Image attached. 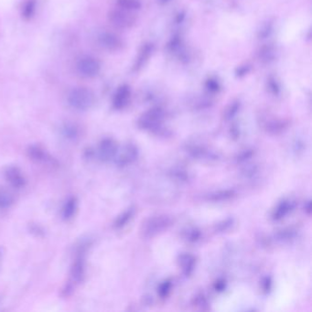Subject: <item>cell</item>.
Listing matches in <instances>:
<instances>
[{
	"instance_id": "6da1fadb",
	"label": "cell",
	"mask_w": 312,
	"mask_h": 312,
	"mask_svg": "<svg viewBox=\"0 0 312 312\" xmlns=\"http://www.w3.org/2000/svg\"><path fill=\"white\" fill-rule=\"evenodd\" d=\"M68 101L70 106L79 111H85L93 107L94 94L85 87L74 88L69 93Z\"/></svg>"
},
{
	"instance_id": "7a4b0ae2",
	"label": "cell",
	"mask_w": 312,
	"mask_h": 312,
	"mask_svg": "<svg viewBox=\"0 0 312 312\" xmlns=\"http://www.w3.org/2000/svg\"><path fill=\"white\" fill-rule=\"evenodd\" d=\"M170 225H171V219L170 217L167 215L153 216L149 219L146 220V222L143 224L141 232L144 237L151 238L155 235L159 234L160 232L166 230Z\"/></svg>"
},
{
	"instance_id": "3957f363",
	"label": "cell",
	"mask_w": 312,
	"mask_h": 312,
	"mask_svg": "<svg viewBox=\"0 0 312 312\" xmlns=\"http://www.w3.org/2000/svg\"><path fill=\"white\" fill-rule=\"evenodd\" d=\"M77 70L83 76L92 78L99 73V61L91 56H85L78 61Z\"/></svg>"
},
{
	"instance_id": "277c9868",
	"label": "cell",
	"mask_w": 312,
	"mask_h": 312,
	"mask_svg": "<svg viewBox=\"0 0 312 312\" xmlns=\"http://www.w3.org/2000/svg\"><path fill=\"white\" fill-rule=\"evenodd\" d=\"M139 155L138 147L133 144H127L121 151H117L113 160L118 167H126L137 160Z\"/></svg>"
},
{
	"instance_id": "5b68a950",
	"label": "cell",
	"mask_w": 312,
	"mask_h": 312,
	"mask_svg": "<svg viewBox=\"0 0 312 312\" xmlns=\"http://www.w3.org/2000/svg\"><path fill=\"white\" fill-rule=\"evenodd\" d=\"M162 118H163L162 111L160 109H153L145 113L140 118L139 124L140 127L143 129L154 130L160 126Z\"/></svg>"
},
{
	"instance_id": "8992f818",
	"label": "cell",
	"mask_w": 312,
	"mask_h": 312,
	"mask_svg": "<svg viewBox=\"0 0 312 312\" xmlns=\"http://www.w3.org/2000/svg\"><path fill=\"white\" fill-rule=\"evenodd\" d=\"M118 151V146L112 139H105L102 140L98 147V156L102 161H110L113 160Z\"/></svg>"
},
{
	"instance_id": "52a82bcc",
	"label": "cell",
	"mask_w": 312,
	"mask_h": 312,
	"mask_svg": "<svg viewBox=\"0 0 312 312\" xmlns=\"http://www.w3.org/2000/svg\"><path fill=\"white\" fill-rule=\"evenodd\" d=\"M4 177L7 182L16 189H21L26 185V178L18 167H7L4 171Z\"/></svg>"
},
{
	"instance_id": "ba28073f",
	"label": "cell",
	"mask_w": 312,
	"mask_h": 312,
	"mask_svg": "<svg viewBox=\"0 0 312 312\" xmlns=\"http://www.w3.org/2000/svg\"><path fill=\"white\" fill-rule=\"evenodd\" d=\"M85 277V258L81 254L73 263L71 268V278L73 282L80 283Z\"/></svg>"
},
{
	"instance_id": "9c48e42d",
	"label": "cell",
	"mask_w": 312,
	"mask_h": 312,
	"mask_svg": "<svg viewBox=\"0 0 312 312\" xmlns=\"http://www.w3.org/2000/svg\"><path fill=\"white\" fill-rule=\"evenodd\" d=\"M101 46L109 51H117L122 47V41L117 36L109 32H104L99 36Z\"/></svg>"
},
{
	"instance_id": "30bf717a",
	"label": "cell",
	"mask_w": 312,
	"mask_h": 312,
	"mask_svg": "<svg viewBox=\"0 0 312 312\" xmlns=\"http://www.w3.org/2000/svg\"><path fill=\"white\" fill-rule=\"evenodd\" d=\"M109 19L113 25L119 28L129 27L134 22V19L130 15L117 10L112 11L109 15Z\"/></svg>"
},
{
	"instance_id": "8fae6325",
	"label": "cell",
	"mask_w": 312,
	"mask_h": 312,
	"mask_svg": "<svg viewBox=\"0 0 312 312\" xmlns=\"http://www.w3.org/2000/svg\"><path fill=\"white\" fill-rule=\"evenodd\" d=\"M28 154L30 160H33L37 163H47L52 160L46 150L43 147L37 146V145L29 146L28 149Z\"/></svg>"
},
{
	"instance_id": "7c38bea8",
	"label": "cell",
	"mask_w": 312,
	"mask_h": 312,
	"mask_svg": "<svg viewBox=\"0 0 312 312\" xmlns=\"http://www.w3.org/2000/svg\"><path fill=\"white\" fill-rule=\"evenodd\" d=\"M130 96V90L128 86L122 85L118 88L113 97V107L115 109H122L126 107Z\"/></svg>"
},
{
	"instance_id": "4fadbf2b",
	"label": "cell",
	"mask_w": 312,
	"mask_h": 312,
	"mask_svg": "<svg viewBox=\"0 0 312 312\" xmlns=\"http://www.w3.org/2000/svg\"><path fill=\"white\" fill-rule=\"evenodd\" d=\"M295 206H296V202L292 201V200L281 201L273 213V219L279 221V220L284 218L287 213L293 211Z\"/></svg>"
},
{
	"instance_id": "5bb4252c",
	"label": "cell",
	"mask_w": 312,
	"mask_h": 312,
	"mask_svg": "<svg viewBox=\"0 0 312 312\" xmlns=\"http://www.w3.org/2000/svg\"><path fill=\"white\" fill-rule=\"evenodd\" d=\"M78 208V202L77 199L74 197H72L69 199H67L65 204L62 207V217L64 220H70L73 218L75 215V213Z\"/></svg>"
},
{
	"instance_id": "9a60e30c",
	"label": "cell",
	"mask_w": 312,
	"mask_h": 312,
	"mask_svg": "<svg viewBox=\"0 0 312 312\" xmlns=\"http://www.w3.org/2000/svg\"><path fill=\"white\" fill-rule=\"evenodd\" d=\"M179 264L182 266L183 272L186 276H190L193 271V267L195 264V259L191 255H182L179 257Z\"/></svg>"
},
{
	"instance_id": "2e32d148",
	"label": "cell",
	"mask_w": 312,
	"mask_h": 312,
	"mask_svg": "<svg viewBox=\"0 0 312 312\" xmlns=\"http://www.w3.org/2000/svg\"><path fill=\"white\" fill-rule=\"evenodd\" d=\"M234 195L235 193L233 190H225V191H219V192L210 194L208 199L212 201H224V200L231 199Z\"/></svg>"
},
{
	"instance_id": "e0dca14e",
	"label": "cell",
	"mask_w": 312,
	"mask_h": 312,
	"mask_svg": "<svg viewBox=\"0 0 312 312\" xmlns=\"http://www.w3.org/2000/svg\"><path fill=\"white\" fill-rule=\"evenodd\" d=\"M134 213H135V208L134 207L127 209L126 211H125L124 213L117 217V219L115 220L114 227L116 229H120V228L124 227L130 221V219L133 217Z\"/></svg>"
},
{
	"instance_id": "ac0fdd59",
	"label": "cell",
	"mask_w": 312,
	"mask_h": 312,
	"mask_svg": "<svg viewBox=\"0 0 312 312\" xmlns=\"http://www.w3.org/2000/svg\"><path fill=\"white\" fill-rule=\"evenodd\" d=\"M14 203L13 195L6 190H0V209H7Z\"/></svg>"
},
{
	"instance_id": "d6986e66",
	"label": "cell",
	"mask_w": 312,
	"mask_h": 312,
	"mask_svg": "<svg viewBox=\"0 0 312 312\" xmlns=\"http://www.w3.org/2000/svg\"><path fill=\"white\" fill-rule=\"evenodd\" d=\"M35 8H36V1L35 0H28L23 7V10H22L23 17L27 20L30 19L33 16Z\"/></svg>"
},
{
	"instance_id": "ffe728a7",
	"label": "cell",
	"mask_w": 312,
	"mask_h": 312,
	"mask_svg": "<svg viewBox=\"0 0 312 312\" xmlns=\"http://www.w3.org/2000/svg\"><path fill=\"white\" fill-rule=\"evenodd\" d=\"M117 3L120 7L128 10L138 9L140 7V2L139 0H118Z\"/></svg>"
},
{
	"instance_id": "44dd1931",
	"label": "cell",
	"mask_w": 312,
	"mask_h": 312,
	"mask_svg": "<svg viewBox=\"0 0 312 312\" xmlns=\"http://www.w3.org/2000/svg\"><path fill=\"white\" fill-rule=\"evenodd\" d=\"M63 133H64V136L68 139H74V138L77 137L78 130L72 124H67L63 127Z\"/></svg>"
},
{
	"instance_id": "7402d4cb",
	"label": "cell",
	"mask_w": 312,
	"mask_h": 312,
	"mask_svg": "<svg viewBox=\"0 0 312 312\" xmlns=\"http://www.w3.org/2000/svg\"><path fill=\"white\" fill-rule=\"evenodd\" d=\"M295 236V232L292 230H283L276 234V237L279 241H287Z\"/></svg>"
},
{
	"instance_id": "603a6c76",
	"label": "cell",
	"mask_w": 312,
	"mask_h": 312,
	"mask_svg": "<svg viewBox=\"0 0 312 312\" xmlns=\"http://www.w3.org/2000/svg\"><path fill=\"white\" fill-rule=\"evenodd\" d=\"M232 223H233V220L232 219L225 220V221L221 222L217 226H215V231H217V232L227 231L232 226Z\"/></svg>"
},
{
	"instance_id": "cb8c5ba5",
	"label": "cell",
	"mask_w": 312,
	"mask_h": 312,
	"mask_svg": "<svg viewBox=\"0 0 312 312\" xmlns=\"http://www.w3.org/2000/svg\"><path fill=\"white\" fill-rule=\"evenodd\" d=\"M170 288H171V283L170 281H165L163 284H161L160 286V289H159L160 297H162V298L166 297L167 295L170 292Z\"/></svg>"
},
{
	"instance_id": "d4e9b609",
	"label": "cell",
	"mask_w": 312,
	"mask_h": 312,
	"mask_svg": "<svg viewBox=\"0 0 312 312\" xmlns=\"http://www.w3.org/2000/svg\"><path fill=\"white\" fill-rule=\"evenodd\" d=\"M253 150H244L243 152L240 153L239 155L237 156V161L238 162H243V161H246V160H248L249 158H251L253 156Z\"/></svg>"
},
{
	"instance_id": "484cf974",
	"label": "cell",
	"mask_w": 312,
	"mask_h": 312,
	"mask_svg": "<svg viewBox=\"0 0 312 312\" xmlns=\"http://www.w3.org/2000/svg\"><path fill=\"white\" fill-rule=\"evenodd\" d=\"M199 235H200V233H199L198 230L193 229V230L189 231L188 233H187V238H188L189 241H191V242H195V241H197V240L199 239Z\"/></svg>"
},
{
	"instance_id": "4316f807",
	"label": "cell",
	"mask_w": 312,
	"mask_h": 312,
	"mask_svg": "<svg viewBox=\"0 0 312 312\" xmlns=\"http://www.w3.org/2000/svg\"><path fill=\"white\" fill-rule=\"evenodd\" d=\"M255 172H256V168L255 167H248L247 169H246V170L244 171V175L247 176V177H251L253 175H255Z\"/></svg>"
},
{
	"instance_id": "83f0119b",
	"label": "cell",
	"mask_w": 312,
	"mask_h": 312,
	"mask_svg": "<svg viewBox=\"0 0 312 312\" xmlns=\"http://www.w3.org/2000/svg\"><path fill=\"white\" fill-rule=\"evenodd\" d=\"M225 286H226L225 282H224V281H221V282L216 283V285H215V288H216L217 290H219V291H222V290L225 288Z\"/></svg>"
},
{
	"instance_id": "f1b7e54d",
	"label": "cell",
	"mask_w": 312,
	"mask_h": 312,
	"mask_svg": "<svg viewBox=\"0 0 312 312\" xmlns=\"http://www.w3.org/2000/svg\"><path fill=\"white\" fill-rule=\"evenodd\" d=\"M305 211L308 213H311V201L307 202V206L305 207Z\"/></svg>"
},
{
	"instance_id": "f546056e",
	"label": "cell",
	"mask_w": 312,
	"mask_h": 312,
	"mask_svg": "<svg viewBox=\"0 0 312 312\" xmlns=\"http://www.w3.org/2000/svg\"><path fill=\"white\" fill-rule=\"evenodd\" d=\"M1 258H2V249L0 248V261H1Z\"/></svg>"
}]
</instances>
